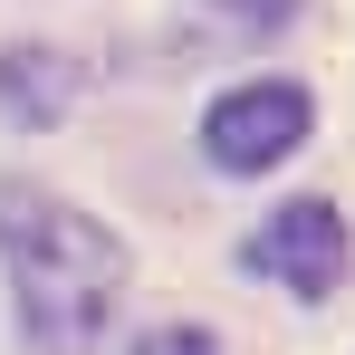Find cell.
Returning <instances> with one entry per match:
<instances>
[{"label": "cell", "instance_id": "cell-5", "mask_svg": "<svg viewBox=\"0 0 355 355\" xmlns=\"http://www.w3.org/2000/svg\"><path fill=\"white\" fill-rule=\"evenodd\" d=\"M135 355H221V336H211V327H144Z\"/></svg>", "mask_w": 355, "mask_h": 355}, {"label": "cell", "instance_id": "cell-3", "mask_svg": "<svg viewBox=\"0 0 355 355\" xmlns=\"http://www.w3.org/2000/svg\"><path fill=\"white\" fill-rule=\"evenodd\" d=\"M297 144H307V96L279 87V77H250L231 96H211V116H202V154L221 173H269Z\"/></svg>", "mask_w": 355, "mask_h": 355}, {"label": "cell", "instance_id": "cell-1", "mask_svg": "<svg viewBox=\"0 0 355 355\" xmlns=\"http://www.w3.org/2000/svg\"><path fill=\"white\" fill-rule=\"evenodd\" d=\"M0 259L29 355H96L125 297V240L58 192H0Z\"/></svg>", "mask_w": 355, "mask_h": 355}, {"label": "cell", "instance_id": "cell-2", "mask_svg": "<svg viewBox=\"0 0 355 355\" xmlns=\"http://www.w3.org/2000/svg\"><path fill=\"white\" fill-rule=\"evenodd\" d=\"M346 211L336 202H279L259 231L240 240V269H259V279H279L288 297H327L346 279Z\"/></svg>", "mask_w": 355, "mask_h": 355}, {"label": "cell", "instance_id": "cell-4", "mask_svg": "<svg viewBox=\"0 0 355 355\" xmlns=\"http://www.w3.org/2000/svg\"><path fill=\"white\" fill-rule=\"evenodd\" d=\"M77 96V67L49 49H0V116L10 125H58Z\"/></svg>", "mask_w": 355, "mask_h": 355}, {"label": "cell", "instance_id": "cell-6", "mask_svg": "<svg viewBox=\"0 0 355 355\" xmlns=\"http://www.w3.org/2000/svg\"><path fill=\"white\" fill-rule=\"evenodd\" d=\"M211 10H231V19H250V29H269V19H288L297 0H211Z\"/></svg>", "mask_w": 355, "mask_h": 355}]
</instances>
